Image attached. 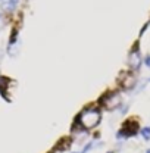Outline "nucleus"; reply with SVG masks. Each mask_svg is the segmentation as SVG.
Listing matches in <instances>:
<instances>
[{
    "mask_svg": "<svg viewBox=\"0 0 150 153\" xmlns=\"http://www.w3.org/2000/svg\"><path fill=\"white\" fill-rule=\"evenodd\" d=\"M135 84H137V79H135L134 72H122L121 74V76H119V85H121L122 90L130 91V90H132L135 87Z\"/></svg>",
    "mask_w": 150,
    "mask_h": 153,
    "instance_id": "39448f33",
    "label": "nucleus"
},
{
    "mask_svg": "<svg viewBox=\"0 0 150 153\" xmlns=\"http://www.w3.org/2000/svg\"><path fill=\"white\" fill-rule=\"evenodd\" d=\"M3 27H4V19H3V15L0 13V30H1Z\"/></svg>",
    "mask_w": 150,
    "mask_h": 153,
    "instance_id": "1a4fd4ad",
    "label": "nucleus"
},
{
    "mask_svg": "<svg viewBox=\"0 0 150 153\" xmlns=\"http://www.w3.org/2000/svg\"><path fill=\"white\" fill-rule=\"evenodd\" d=\"M100 119H102L100 109L99 108H94V106H88V108H85L81 114L78 115L76 124L79 125L81 130L90 131V130L96 128L100 124Z\"/></svg>",
    "mask_w": 150,
    "mask_h": 153,
    "instance_id": "f257e3e1",
    "label": "nucleus"
},
{
    "mask_svg": "<svg viewBox=\"0 0 150 153\" xmlns=\"http://www.w3.org/2000/svg\"><path fill=\"white\" fill-rule=\"evenodd\" d=\"M10 4H13V6H16V3H18V0H7Z\"/></svg>",
    "mask_w": 150,
    "mask_h": 153,
    "instance_id": "9d476101",
    "label": "nucleus"
},
{
    "mask_svg": "<svg viewBox=\"0 0 150 153\" xmlns=\"http://www.w3.org/2000/svg\"><path fill=\"white\" fill-rule=\"evenodd\" d=\"M149 81H150V78H149Z\"/></svg>",
    "mask_w": 150,
    "mask_h": 153,
    "instance_id": "4468645a",
    "label": "nucleus"
},
{
    "mask_svg": "<svg viewBox=\"0 0 150 153\" xmlns=\"http://www.w3.org/2000/svg\"><path fill=\"white\" fill-rule=\"evenodd\" d=\"M146 153H150V149H147V150H146Z\"/></svg>",
    "mask_w": 150,
    "mask_h": 153,
    "instance_id": "9b49d317",
    "label": "nucleus"
},
{
    "mask_svg": "<svg viewBox=\"0 0 150 153\" xmlns=\"http://www.w3.org/2000/svg\"><path fill=\"white\" fill-rule=\"evenodd\" d=\"M72 153H78V152H72Z\"/></svg>",
    "mask_w": 150,
    "mask_h": 153,
    "instance_id": "ddd939ff",
    "label": "nucleus"
},
{
    "mask_svg": "<svg viewBox=\"0 0 150 153\" xmlns=\"http://www.w3.org/2000/svg\"><path fill=\"white\" fill-rule=\"evenodd\" d=\"M141 62H143V59H141V53L138 50V43H135L130 52V55H128V66L132 71H138L141 66Z\"/></svg>",
    "mask_w": 150,
    "mask_h": 153,
    "instance_id": "20e7f679",
    "label": "nucleus"
},
{
    "mask_svg": "<svg viewBox=\"0 0 150 153\" xmlns=\"http://www.w3.org/2000/svg\"><path fill=\"white\" fill-rule=\"evenodd\" d=\"M108 153H113V152H108Z\"/></svg>",
    "mask_w": 150,
    "mask_h": 153,
    "instance_id": "f8f14e48",
    "label": "nucleus"
},
{
    "mask_svg": "<svg viewBox=\"0 0 150 153\" xmlns=\"http://www.w3.org/2000/svg\"><path fill=\"white\" fill-rule=\"evenodd\" d=\"M121 103H122V97L118 91H111L108 94H103L99 100V105L108 111H113V109L119 108Z\"/></svg>",
    "mask_w": 150,
    "mask_h": 153,
    "instance_id": "f03ea898",
    "label": "nucleus"
},
{
    "mask_svg": "<svg viewBox=\"0 0 150 153\" xmlns=\"http://www.w3.org/2000/svg\"><path fill=\"white\" fill-rule=\"evenodd\" d=\"M93 147H94V143H87V144H85V147L82 149V152H81V153H87V152H90V150H91Z\"/></svg>",
    "mask_w": 150,
    "mask_h": 153,
    "instance_id": "0eeeda50",
    "label": "nucleus"
},
{
    "mask_svg": "<svg viewBox=\"0 0 150 153\" xmlns=\"http://www.w3.org/2000/svg\"><path fill=\"white\" fill-rule=\"evenodd\" d=\"M140 133V128H138V122L134 121V119H127L122 127L118 130L116 133V138H128V137H134Z\"/></svg>",
    "mask_w": 150,
    "mask_h": 153,
    "instance_id": "7ed1b4c3",
    "label": "nucleus"
},
{
    "mask_svg": "<svg viewBox=\"0 0 150 153\" xmlns=\"http://www.w3.org/2000/svg\"><path fill=\"white\" fill-rule=\"evenodd\" d=\"M143 62H144V65H146L147 68H150V55H147V56L144 57V60H143Z\"/></svg>",
    "mask_w": 150,
    "mask_h": 153,
    "instance_id": "6e6552de",
    "label": "nucleus"
},
{
    "mask_svg": "<svg viewBox=\"0 0 150 153\" xmlns=\"http://www.w3.org/2000/svg\"><path fill=\"white\" fill-rule=\"evenodd\" d=\"M140 134H141V137H143L146 141H149L150 140V127H144V128H141V130H140Z\"/></svg>",
    "mask_w": 150,
    "mask_h": 153,
    "instance_id": "423d86ee",
    "label": "nucleus"
}]
</instances>
